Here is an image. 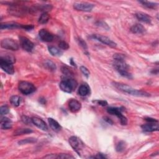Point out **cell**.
I'll return each mask as SVG.
<instances>
[{
	"label": "cell",
	"mask_w": 159,
	"mask_h": 159,
	"mask_svg": "<svg viewBox=\"0 0 159 159\" xmlns=\"http://www.w3.org/2000/svg\"><path fill=\"white\" fill-rule=\"evenodd\" d=\"M113 85H114L116 88L121 91V92L128 93L131 95H133V96L142 97H149L151 96L150 94L147 92L134 89L133 88H132L131 87H130V86L127 85L126 84L114 82L113 83Z\"/></svg>",
	"instance_id": "obj_1"
},
{
	"label": "cell",
	"mask_w": 159,
	"mask_h": 159,
	"mask_svg": "<svg viewBox=\"0 0 159 159\" xmlns=\"http://www.w3.org/2000/svg\"><path fill=\"white\" fill-rule=\"evenodd\" d=\"M113 66L121 76L128 79L133 78V76L129 72V66L124 60H115Z\"/></svg>",
	"instance_id": "obj_2"
},
{
	"label": "cell",
	"mask_w": 159,
	"mask_h": 159,
	"mask_svg": "<svg viewBox=\"0 0 159 159\" xmlns=\"http://www.w3.org/2000/svg\"><path fill=\"white\" fill-rule=\"evenodd\" d=\"M59 86L63 92L70 93L76 88L77 83L74 79L67 77V78H65L61 81Z\"/></svg>",
	"instance_id": "obj_3"
},
{
	"label": "cell",
	"mask_w": 159,
	"mask_h": 159,
	"mask_svg": "<svg viewBox=\"0 0 159 159\" xmlns=\"http://www.w3.org/2000/svg\"><path fill=\"white\" fill-rule=\"evenodd\" d=\"M18 88H19L21 93L26 95L30 94L35 91V87L33 83L25 81H21L19 83Z\"/></svg>",
	"instance_id": "obj_4"
},
{
	"label": "cell",
	"mask_w": 159,
	"mask_h": 159,
	"mask_svg": "<svg viewBox=\"0 0 159 159\" xmlns=\"http://www.w3.org/2000/svg\"><path fill=\"white\" fill-rule=\"evenodd\" d=\"M121 108L117 107H110L107 109V112L109 114L116 116L120 119L121 124L122 125H126L128 124V119L127 118L122 115Z\"/></svg>",
	"instance_id": "obj_5"
},
{
	"label": "cell",
	"mask_w": 159,
	"mask_h": 159,
	"mask_svg": "<svg viewBox=\"0 0 159 159\" xmlns=\"http://www.w3.org/2000/svg\"><path fill=\"white\" fill-rule=\"evenodd\" d=\"M69 141L71 147L74 149V151L78 155H80L81 152L84 147V144L83 142L76 136H72L71 137H70Z\"/></svg>",
	"instance_id": "obj_6"
},
{
	"label": "cell",
	"mask_w": 159,
	"mask_h": 159,
	"mask_svg": "<svg viewBox=\"0 0 159 159\" xmlns=\"http://www.w3.org/2000/svg\"><path fill=\"white\" fill-rule=\"evenodd\" d=\"M1 46L2 48L10 51H17L19 49V44L12 39L6 38L4 39L1 42Z\"/></svg>",
	"instance_id": "obj_7"
},
{
	"label": "cell",
	"mask_w": 159,
	"mask_h": 159,
	"mask_svg": "<svg viewBox=\"0 0 159 159\" xmlns=\"http://www.w3.org/2000/svg\"><path fill=\"white\" fill-rule=\"evenodd\" d=\"M91 37H92L94 39H97L98 41L101 42V43L105 44L108 46H110L112 48H115L117 46L116 43H115L114 41H112L110 38H108L106 36H104L102 35H99V34H93Z\"/></svg>",
	"instance_id": "obj_8"
},
{
	"label": "cell",
	"mask_w": 159,
	"mask_h": 159,
	"mask_svg": "<svg viewBox=\"0 0 159 159\" xmlns=\"http://www.w3.org/2000/svg\"><path fill=\"white\" fill-rule=\"evenodd\" d=\"M94 5L93 4L90 3H75L74 4V8L75 10L77 11H84V12H90L92 11Z\"/></svg>",
	"instance_id": "obj_9"
},
{
	"label": "cell",
	"mask_w": 159,
	"mask_h": 159,
	"mask_svg": "<svg viewBox=\"0 0 159 159\" xmlns=\"http://www.w3.org/2000/svg\"><path fill=\"white\" fill-rule=\"evenodd\" d=\"M20 43L22 48L27 52H31L34 47V43L26 37H20Z\"/></svg>",
	"instance_id": "obj_10"
},
{
	"label": "cell",
	"mask_w": 159,
	"mask_h": 159,
	"mask_svg": "<svg viewBox=\"0 0 159 159\" xmlns=\"http://www.w3.org/2000/svg\"><path fill=\"white\" fill-rule=\"evenodd\" d=\"M0 66L3 71L8 74L12 75L15 73V68L13 66V63L0 60Z\"/></svg>",
	"instance_id": "obj_11"
},
{
	"label": "cell",
	"mask_w": 159,
	"mask_h": 159,
	"mask_svg": "<svg viewBox=\"0 0 159 159\" xmlns=\"http://www.w3.org/2000/svg\"><path fill=\"white\" fill-rule=\"evenodd\" d=\"M40 39L44 42H50L53 40V35L46 29H41L39 33Z\"/></svg>",
	"instance_id": "obj_12"
},
{
	"label": "cell",
	"mask_w": 159,
	"mask_h": 159,
	"mask_svg": "<svg viewBox=\"0 0 159 159\" xmlns=\"http://www.w3.org/2000/svg\"><path fill=\"white\" fill-rule=\"evenodd\" d=\"M32 122L39 129L44 131L48 130L47 125L45 123V121H44L42 119H40V118H39L37 117H33L32 118Z\"/></svg>",
	"instance_id": "obj_13"
},
{
	"label": "cell",
	"mask_w": 159,
	"mask_h": 159,
	"mask_svg": "<svg viewBox=\"0 0 159 159\" xmlns=\"http://www.w3.org/2000/svg\"><path fill=\"white\" fill-rule=\"evenodd\" d=\"M142 129L147 133H152L158 131V122H149L147 124H143L141 126Z\"/></svg>",
	"instance_id": "obj_14"
},
{
	"label": "cell",
	"mask_w": 159,
	"mask_h": 159,
	"mask_svg": "<svg viewBox=\"0 0 159 159\" xmlns=\"http://www.w3.org/2000/svg\"><path fill=\"white\" fill-rule=\"evenodd\" d=\"M69 106L70 110L73 112H76L80 111L81 105V103L75 99H72L69 103Z\"/></svg>",
	"instance_id": "obj_15"
},
{
	"label": "cell",
	"mask_w": 159,
	"mask_h": 159,
	"mask_svg": "<svg viewBox=\"0 0 159 159\" xmlns=\"http://www.w3.org/2000/svg\"><path fill=\"white\" fill-rule=\"evenodd\" d=\"M22 24L16 23V22H5V23H1L0 25V29H13L21 28Z\"/></svg>",
	"instance_id": "obj_16"
},
{
	"label": "cell",
	"mask_w": 159,
	"mask_h": 159,
	"mask_svg": "<svg viewBox=\"0 0 159 159\" xmlns=\"http://www.w3.org/2000/svg\"><path fill=\"white\" fill-rule=\"evenodd\" d=\"M135 17L140 21L145 22V23L147 24H150L152 21L151 17L144 12H137L135 14Z\"/></svg>",
	"instance_id": "obj_17"
},
{
	"label": "cell",
	"mask_w": 159,
	"mask_h": 159,
	"mask_svg": "<svg viewBox=\"0 0 159 159\" xmlns=\"http://www.w3.org/2000/svg\"><path fill=\"white\" fill-rule=\"evenodd\" d=\"M48 121H49L50 127H51V129L53 131L59 132L62 129V126L60 125V124H59L57 121L53 119V118H51V117L48 118Z\"/></svg>",
	"instance_id": "obj_18"
},
{
	"label": "cell",
	"mask_w": 159,
	"mask_h": 159,
	"mask_svg": "<svg viewBox=\"0 0 159 159\" xmlns=\"http://www.w3.org/2000/svg\"><path fill=\"white\" fill-rule=\"evenodd\" d=\"M131 33H133V34H144L145 33V29L142 24H136L131 27Z\"/></svg>",
	"instance_id": "obj_19"
},
{
	"label": "cell",
	"mask_w": 159,
	"mask_h": 159,
	"mask_svg": "<svg viewBox=\"0 0 159 159\" xmlns=\"http://www.w3.org/2000/svg\"><path fill=\"white\" fill-rule=\"evenodd\" d=\"M12 126V122L10 119L4 117L1 119V128L3 129H11Z\"/></svg>",
	"instance_id": "obj_20"
},
{
	"label": "cell",
	"mask_w": 159,
	"mask_h": 159,
	"mask_svg": "<svg viewBox=\"0 0 159 159\" xmlns=\"http://www.w3.org/2000/svg\"><path fill=\"white\" fill-rule=\"evenodd\" d=\"M12 11V14L15 15V16L19 15L21 16L23 14H25V13L28 11V10H27L26 8H22V7H19V6H12L11 10Z\"/></svg>",
	"instance_id": "obj_21"
},
{
	"label": "cell",
	"mask_w": 159,
	"mask_h": 159,
	"mask_svg": "<svg viewBox=\"0 0 159 159\" xmlns=\"http://www.w3.org/2000/svg\"><path fill=\"white\" fill-rule=\"evenodd\" d=\"M48 49H49V52L51 53V55H52L53 56L60 57L63 54V52H62V51H61V50L58 49L56 47L49 46Z\"/></svg>",
	"instance_id": "obj_22"
},
{
	"label": "cell",
	"mask_w": 159,
	"mask_h": 159,
	"mask_svg": "<svg viewBox=\"0 0 159 159\" xmlns=\"http://www.w3.org/2000/svg\"><path fill=\"white\" fill-rule=\"evenodd\" d=\"M90 93V89L87 85H81L78 89V94L81 97H85Z\"/></svg>",
	"instance_id": "obj_23"
},
{
	"label": "cell",
	"mask_w": 159,
	"mask_h": 159,
	"mask_svg": "<svg viewBox=\"0 0 159 159\" xmlns=\"http://www.w3.org/2000/svg\"><path fill=\"white\" fill-rule=\"evenodd\" d=\"M50 19V16L47 12H43L42 14L40 15L39 19V22L40 24H45L49 21Z\"/></svg>",
	"instance_id": "obj_24"
},
{
	"label": "cell",
	"mask_w": 159,
	"mask_h": 159,
	"mask_svg": "<svg viewBox=\"0 0 159 159\" xmlns=\"http://www.w3.org/2000/svg\"><path fill=\"white\" fill-rule=\"evenodd\" d=\"M61 69L63 74L68 77V78H71V76L74 75V73H73L72 70L67 66H63Z\"/></svg>",
	"instance_id": "obj_25"
},
{
	"label": "cell",
	"mask_w": 159,
	"mask_h": 159,
	"mask_svg": "<svg viewBox=\"0 0 159 159\" xmlns=\"http://www.w3.org/2000/svg\"><path fill=\"white\" fill-rule=\"evenodd\" d=\"M126 146H127V144L126 142L123 141V140H121V141H119V142H118L116 145V151L118 152H123L125 151Z\"/></svg>",
	"instance_id": "obj_26"
},
{
	"label": "cell",
	"mask_w": 159,
	"mask_h": 159,
	"mask_svg": "<svg viewBox=\"0 0 159 159\" xmlns=\"http://www.w3.org/2000/svg\"><path fill=\"white\" fill-rule=\"evenodd\" d=\"M10 102L12 104L13 106L15 107H17L19 106L20 104V101H21V98L19 96H16V95H15V96H12L10 98Z\"/></svg>",
	"instance_id": "obj_27"
},
{
	"label": "cell",
	"mask_w": 159,
	"mask_h": 159,
	"mask_svg": "<svg viewBox=\"0 0 159 159\" xmlns=\"http://www.w3.org/2000/svg\"><path fill=\"white\" fill-rule=\"evenodd\" d=\"M45 67L47 68V69L50 70L53 72L56 70V65L55 63H54L51 60H46L45 62Z\"/></svg>",
	"instance_id": "obj_28"
},
{
	"label": "cell",
	"mask_w": 159,
	"mask_h": 159,
	"mask_svg": "<svg viewBox=\"0 0 159 159\" xmlns=\"http://www.w3.org/2000/svg\"><path fill=\"white\" fill-rule=\"evenodd\" d=\"M36 142H37V139L34 137H29L20 140V141L18 142V144L19 145H24L27 144H33Z\"/></svg>",
	"instance_id": "obj_29"
},
{
	"label": "cell",
	"mask_w": 159,
	"mask_h": 159,
	"mask_svg": "<svg viewBox=\"0 0 159 159\" xmlns=\"http://www.w3.org/2000/svg\"><path fill=\"white\" fill-rule=\"evenodd\" d=\"M140 3H141L142 5L145 7L150 9H155L157 7L158 4L156 3H152V2H149V1H139Z\"/></svg>",
	"instance_id": "obj_30"
},
{
	"label": "cell",
	"mask_w": 159,
	"mask_h": 159,
	"mask_svg": "<svg viewBox=\"0 0 159 159\" xmlns=\"http://www.w3.org/2000/svg\"><path fill=\"white\" fill-rule=\"evenodd\" d=\"M33 131L30 129H18L15 132V135H19L26 134H29L33 133Z\"/></svg>",
	"instance_id": "obj_31"
},
{
	"label": "cell",
	"mask_w": 159,
	"mask_h": 159,
	"mask_svg": "<svg viewBox=\"0 0 159 159\" xmlns=\"http://www.w3.org/2000/svg\"><path fill=\"white\" fill-rule=\"evenodd\" d=\"M0 60H4L5 62H10V63H14L15 62H16V59L15 58L12 56H5L4 57H1V58H0Z\"/></svg>",
	"instance_id": "obj_32"
},
{
	"label": "cell",
	"mask_w": 159,
	"mask_h": 159,
	"mask_svg": "<svg viewBox=\"0 0 159 159\" xmlns=\"http://www.w3.org/2000/svg\"><path fill=\"white\" fill-rule=\"evenodd\" d=\"M9 111H10V110H9V108L6 105L2 106L1 108H0V114H1V116L7 115L9 112Z\"/></svg>",
	"instance_id": "obj_33"
},
{
	"label": "cell",
	"mask_w": 159,
	"mask_h": 159,
	"mask_svg": "<svg viewBox=\"0 0 159 159\" xmlns=\"http://www.w3.org/2000/svg\"><path fill=\"white\" fill-rule=\"evenodd\" d=\"M55 158H75L74 156H72L69 154L67 153H62V154H58V156H55Z\"/></svg>",
	"instance_id": "obj_34"
},
{
	"label": "cell",
	"mask_w": 159,
	"mask_h": 159,
	"mask_svg": "<svg viewBox=\"0 0 159 159\" xmlns=\"http://www.w3.org/2000/svg\"><path fill=\"white\" fill-rule=\"evenodd\" d=\"M76 40H77V42H78L79 45H80V46L82 47L83 49H85V50L87 49V43H86L82 39L78 37V38L76 39Z\"/></svg>",
	"instance_id": "obj_35"
},
{
	"label": "cell",
	"mask_w": 159,
	"mask_h": 159,
	"mask_svg": "<svg viewBox=\"0 0 159 159\" xmlns=\"http://www.w3.org/2000/svg\"><path fill=\"white\" fill-rule=\"evenodd\" d=\"M80 70L81 72V73L87 77V78H88L90 76V71L88 70V69L87 67H85L84 66H81L80 67Z\"/></svg>",
	"instance_id": "obj_36"
},
{
	"label": "cell",
	"mask_w": 159,
	"mask_h": 159,
	"mask_svg": "<svg viewBox=\"0 0 159 159\" xmlns=\"http://www.w3.org/2000/svg\"><path fill=\"white\" fill-rule=\"evenodd\" d=\"M113 58H114L115 60H124L125 56L121 53H116L113 56Z\"/></svg>",
	"instance_id": "obj_37"
},
{
	"label": "cell",
	"mask_w": 159,
	"mask_h": 159,
	"mask_svg": "<svg viewBox=\"0 0 159 159\" xmlns=\"http://www.w3.org/2000/svg\"><path fill=\"white\" fill-rule=\"evenodd\" d=\"M58 47L61 49L67 50L69 48V45L65 41H61L60 43L58 44Z\"/></svg>",
	"instance_id": "obj_38"
},
{
	"label": "cell",
	"mask_w": 159,
	"mask_h": 159,
	"mask_svg": "<svg viewBox=\"0 0 159 159\" xmlns=\"http://www.w3.org/2000/svg\"><path fill=\"white\" fill-rule=\"evenodd\" d=\"M97 26H99V27H102L103 28L109 30L110 29V28H109V26L105 23V22H104L103 21H98V22H97Z\"/></svg>",
	"instance_id": "obj_39"
},
{
	"label": "cell",
	"mask_w": 159,
	"mask_h": 159,
	"mask_svg": "<svg viewBox=\"0 0 159 159\" xmlns=\"http://www.w3.org/2000/svg\"><path fill=\"white\" fill-rule=\"evenodd\" d=\"M22 121L24 122V123L27 124L31 123V122H32V119H30V118H29L28 117L25 116H23L22 117Z\"/></svg>",
	"instance_id": "obj_40"
},
{
	"label": "cell",
	"mask_w": 159,
	"mask_h": 159,
	"mask_svg": "<svg viewBox=\"0 0 159 159\" xmlns=\"http://www.w3.org/2000/svg\"><path fill=\"white\" fill-rule=\"evenodd\" d=\"M34 28V27L33 25H22L21 26V29H25L26 31H31Z\"/></svg>",
	"instance_id": "obj_41"
},
{
	"label": "cell",
	"mask_w": 159,
	"mask_h": 159,
	"mask_svg": "<svg viewBox=\"0 0 159 159\" xmlns=\"http://www.w3.org/2000/svg\"><path fill=\"white\" fill-rule=\"evenodd\" d=\"M93 158H106V157L104 155V154L101 153H99L97 154V156L93 157Z\"/></svg>",
	"instance_id": "obj_42"
},
{
	"label": "cell",
	"mask_w": 159,
	"mask_h": 159,
	"mask_svg": "<svg viewBox=\"0 0 159 159\" xmlns=\"http://www.w3.org/2000/svg\"><path fill=\"white\" fill-rule=\"evenodd\" d=\"M97 102H98V104H99V105H101V106H106L107 104H108L107 101H104V100L97 101Z\"/></svg>",
	"instance_id": "obj_43"
},
{
	"label": "cell",
	"mask_w": 159,
	"mask_h": 159,
	"mask_svg": "<svg viewBox=\"0 0 159 159\" xmlns=\"http://www.w3.org/2000/svg\"><path fill=\"white\" fill-rule=\"evenodd\" d=\"M145 120L147 121L148 122H158L157 120H156V119H153V118H151V117L145 118Z\"/></svg>",
	"instance_id": "obj_44"
},
{
	"label": "cell",
	"mask_w": 159,
	"mask_h": 159,
	"mask_svg": "<svg viewBox=\"0 0 159 159\" xmlns=\"http://www.w3.org/2000/svg\"><path fill=\"white\" fill-rule=\"evenodd\" d=\"M104 120H105L108 123H110V124H113V122L110 119V118H108L107 117H104Z\"/></svg>",
	"instance_id": "obj_45"
}]
</instances>
